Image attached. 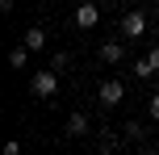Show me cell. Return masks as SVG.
I'll use <instances>...</instances> for the list:
<instances>
[{
    "label": "cell",
    "instance_id": "cell-1",
    "mask_svg": "<svg viewBox=\"0 0 159 155\" xmlns=\"http://www.w3.org/2000/svg\"><path fill=\"white\" fill-rule=\"evenodd\" d=\"M30 88H34V97H42V101L55 97V92H59V71H55V67H46V71H34V75H30Z\"/></svg>",
    "mask_w": 159,
    "mask_h": 155
},
{
    "label": "cell",
    "instance_id": "cell-2",
    "mask_svg": "<svg viewBox=\"0 0 159 155\" xmlns=\"http://www.w3.org/2000/svg\"><path fill=\"white\" fill-rule=\"evenodd\" d=\"M96 21H101V4H96V0H88V4H80L75 13H71V25H75V30H92Z\"/></svg>",
    "mask_w": 159,
    "mask_h": 155
},
{
    "label": "cell",
    "instance_id": "cell-3",
    "mask_svg": "<svg viewBox=\"0 0 159 155\" xmlns=\"http://www.w3.org/2000/svg\"><path fill=\"white\" fill-rule=\"evenodd\" d=\"M96 97H101L105 109H113V105L126 101V84H121V80H101V92H96Z\"/></svg>",
    "mask_w": 159,
    "mask_h": 155
},
{
    "label": "cell",
    "instance_id": "cell-4",
    "mask_svg": "<svg viewBox=\"0 0 159 155\" xmlns=\"http://www.w3.org/2000/svg\"><path fill=\"white\" fill-rule=\"evenodd\" d=\"M121 34H126V38H143V34H147V17L138 13V8L121 13Z\"/></svg>",
    "mask_w": 159,
    "mask_h": 155
},
{
    "label": "cell",
    "instance_id": "cell-5",
    "mask_svg": "<svg viewBox=\"0 0 159 155\" xmlns=\"http://www.w3.org/2000/svg\"><path fill=\"white\" fill-rule=\"evenodd\" d=\"M101 59H105V63H121V59H126V46H121L117 38H113V42H101Z\"/></svg>",
    "mask_w": 159,
    "mask_h": 155
},
{
    "label": "cell",
    "instance_id": "cell-6",
    "mask_svg": "<svg viewBox=\"0 0 159 155\" xmlns=\"http://www.w3.org/2000/svg\"><path fill=\"white\" fill-rule=\"evenodd\" d=\"M67 134H71V139H84L88 134V113H71L67 117Z\"/></svg>",
    "mask_w": 159,
    "mask_h": 155
},
{
    "label": "cell",
    "instance_id": "cell-7",
    "mask_svg": "<svg viewBox=\"0 0 159 155\" xmlns=\"http://www.w3.org/2000/svg\"><path fill=\"white\" fill-rule=\"evenodd\" d=\"M25 46H30V50H42V46H46V30H42V25H34V30H25Z\"/></svg>",
    "mask_w": 159,
    "mask_h": 155
},
{
    "label": "cell",
    "instance_id": "cell-8",
    "mask_svg": "<svg viewBox=\"0 0 159 155\" xmlns=\"http://www.w3.org/2000/svg\"><path fill=\"white\" fill-rule=\"evenodd\" d=\"M30 55H34V50H30V46L21 42V46H13V50H8V63H13L17 71H21V67H25V59H30Z\"/></svg>",
    "mask_w": 159,
    "mask_h": 155
},
{
    "label": "cell",
    "instance_id": "cell-9",
    "mask_svg": "<svg viewBox=\"0 0 159 155\" xmlns=\"http://www.w3.org/2000/svg\"><path fill=\"white\" fill-rule=\"evenodd\" d=\"M67 63H71V55H67V50H55V55H50V67H55V71H63Z\"/></svg>",
    "mask_w": 159,
    "mask_h": 155
},
{
    "label": "cell",
    "instance_id": "cell-10",
    "mask_svg": "<svg viewBox=\"0 0 159 155\" xmlns=\"http://www.w3.org/2000/svg\"><path fill=\"white\" fill-rule=\"evenodd\" d=\"M151 71H155V67H151V59H138V63H134V75H138V80H147Z\"/></svg>",
    "mask_w": 159,
    "mask_h": 155
},
{
    "label": "cell",
    "instance_id": "cell-11",
    "mask_svg": "<svg viewBox=\"0 0 159 155\" xmlns=\"http://www.w3.org/2000/svg\"><path fill=\"white\" fill-rule=\"evenodd\" d=\"M4 155H21V143H4Z\"/></svg>",
    "mask_w": 159,
    "mask_h": 155
},
{
    "label": "cell",
    "instance_id": "cell-12",
    "mask_svg": "<svg viewBox=\"0 0 159 155\" xmlns=\"http://www.w3.org/2000/svg\"><path fill=\"white\" fill-rule=\"evenodd\" d=\"M147 59H151V67L159 71V46H151V55H147Z\"/></svg>",
    "mask_w": 159,
    "mask_h": 155
},
{
    "label": "cell",
    "instance_id": "cell-13",
    "mask_svg": "<svg viewBox=\"0 0 159 155\" xmlns=\"http://www.w3.org/2000/svg\"><path fill=\"white\" fill-rule=\"evenodd\" d=\"M151 117H155V122H159V92H155V97H151Z\"/></svg>",
    "mask_w": 159,
    "mask_h": 155
},
{
    "label": "cell",
    "instance_id": "cell-14",
    "mask_svg": "<svg viewBox=\"0 0 159 155\" xmlns=\"http://www.w3.org/2000/svg\"><path fill=\"white\" fill-rule=\"evenodd\" d=\"M17 8V0H0V13H13Z\"/></svg>",
    "mask_w": 159,
    "mask_h": 155
},
{
    "label": "cell",
    "instance_id": "cell-15",
    "mask_svg": "<svg viewBox=\"0 0 159 155\" xmlns=\"http://www.w3.org/2000/svg\"><path fill=\"white\" fill-rule=\"evenodd\" d=\"M96 4H109V0H96Z\"/></svg>",
    "mask_w": 159,
    "mask_h": 155
}]
</instances>
